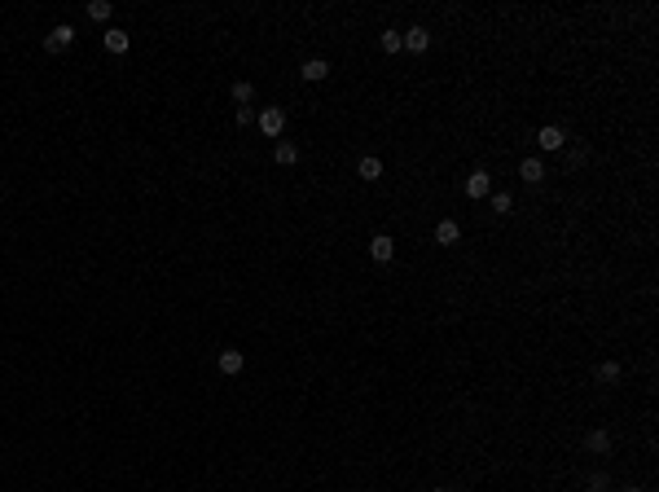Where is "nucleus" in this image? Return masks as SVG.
Returning a JSON list of instances; mask_svg holds the SVG:
<instances>
[{
    "instance_id": "5701e85b",
    "label": "nucleus",
    "mask_w": 659,
    "mask_h": 492,
    "mask_svg": "<svg viewBox=\"0 0 659 492\" xmlns=\"http://www.w3.org/2000/svg\"><path fill=\"white\" fill-rule=\"evenodd\" d=\"M435 492H449V488H435Z\"/></svg>"
},
{
    "instance_id": "dca6fc26",
    "label": "nucleus",
    "mask_w": 659,
    "mask_h": 492,
    "mask_svg": "<svg viewBox=\"0 0 659 492\" xmlns=\"http://www.w3.org/2000/svg\"><path fill=\"white\" fill-rule=\"evenodd\" d=\"M110 14H115L110 0H92V5H88V18H92V22H110Z\"/></svg>"
},
{
    "instance_id": "4468645a",
    "label": "nucleus",
    "mask_w": 659,
    "mask_h": 492,
    "mask_svg": "<svg viewBox=\"0 0 659 492\" xmlns=\"http://www.w3.org/2000/svg\"><path fill=\"white\" fill-rule=\"evenodd\" d=\"M584 444H589V453H598V457H602V453H611V435H607L602 426L589 431V440H584Z\"/></svg>"
},
{
    "instance_id": "6e6552de",
    "label": "nucleus",
    "mask_w": 659,
    "mask_h": 492,
    "mask_svg": "<svg viewBox=\"0 0 659 492\" xmlns=\"http://www.w3.org/2000/svg\"><path fill=\"white\" fill-rule=\"evenodd\" d=\"M242 369H246V356L237 352V347H224V352H220V374L233 378V374H242Z\"/></svg>"
},
{
    "instance_id": "f3484780",
    "label": "nucleus",
    "mask_w": 659,
    "mask_h": 492,
    "mask_svg": "<svg viewBox=\"0 0 659 492\" xmlns=\"http://www.w3.org/2000/svg\"><path fill=\"white\" fill-rule=\"evenodd\" d=\"M378 44H382V53H400V49H404V40H400V31H391V27H387V31H382V35H378Z\"/></svg>"
},
{
    "instance_id": "a211bd4d",
    "label": "nucleus",
    "mask_w": 659,
    "mask_h": 492,
    "mask_svg": "<svg viewBox=\"0 0 659 492\" xmlns=\"http://www.w3.org/2000/svg\"><path fill=\"white\" fill-rule=\"evenodd\" d=\"M233 101H237V106H250V101H255V88H250L246 79H237V83H233Z\"/></svg>"
},
{
    "instance_id": "f8f14e48",
    "label": "nucleus",
    "mask_w": 659,
    "mask_h": 492,
    "mask_svg": "<svg viewBox=\"0 0 659 492\" xmlns=\"http://www.w3.org/2000/svg\"><path fill=\"white\" fill-rule=\"evenodd\" d=\"M356 176H361V181H369V185H374L378 176H382V159H374V154H365V159L356 163Z\"/></svg>"
},
{
    "instance_id": "423d86ee",
    "label": "nucleus",
    "mask_w": 659,
    "mask_h": 492,
    "mask_svg": "<svg viewBox=\"0 0 659 492\" xmlns=\"http://www.w3.org/2000/svg\"><path fill=\"white\" fill-rule=\"evenodd\" d=\"M369 255H374L378 264H387V259L395 255V242H391V233H374V237H369Z\"/></svg>"
},
{
    "instance_id": "39448f33",
    "label": "nucleus",
    "mask_w": 659,
    "mask_h": 492,
    "mask_svg": "<svg viewBox=\"0 0 659 492\" xmlns=\"http://www.w3.org/2000/svg\"><path fill=\"white\" fill-rule=\"evenodd\" d=\"M400 40H404V49H409V53H426L431 31L426 27H409V31H400Z\"/></svg>"
},
{
    "instance_id": "0eeeda50",
    "label": "nucleus",
    "mask_w": 659,
    "mask_h": 492,
    "mask_svg": "<svg viewBox=\"0 0 659 492\" xmlns=\"http://www.w3.org/2000/svg\"><path fill=\"white\" fill-rule=\"evenodd\" d=\"M519 176H523L527 185H541V181H545V163L536 159V154H527V159L519 163Z\"/></svg>"
},
{
    "instance_id": "6ab92c4d",
    "label": "nucleus",
    "mask_w": 659,
    "mask_h": 492,
    "mask_svg": "<svg viewBox=\"0 0 659 492\" xmlns=\"http://www.w3.org/2000/svg\"><path fill=\"white\" fill-rule=\"evenodd\" d=\"M493 211H497V215H510V211H514V198L506 194V189H501V194H493Z\"/></svg>"
},
{
    "instance_id": "4be33fe9",
    "label": "nucleus",
    "mask_w": 659,
    "mask_h": 492,
    "mask_svg": "<svg viewBox=\"0 0 659 492\" xmlns=\"http://www.w3.org/2000/svg\"><path fill=\"white\" fill-rule=\"evenodd\" d=\"M624 492H642V488H624Z\"/></svg>"
},
{
    "instance_id": "f03ea898",
    "label": "nucleus",
    "mask_w": 659,
    "mask_h": 492,
    "mask_svg": "<svg viewBox=\"0 0 659 492\" xmlns=\"http://www.w3.org/2000/svg\"><path fill=\"white\" fill-rule=\"evenodd\" d=\"M536 146H541L545 154H558L562 146H567V132H562L558 124H549V128H541V132H536Z\"/></svg>"
},
{
    "instance_id": "9d476101",
    "label": "nucleus",
    "mask_w": 659,
    "mask_h": 492,
    "mask_svg": "<svg viewBox=\"0 0 659 492\" xmlns=\"http://www.w3.org/2000/svg\"><path fill=\"white\" fill-rule=\"evenodd\" d=\"M273 163H277V167H295L299 163V146H295V141H277V146H273Z\"/></svg>"
},
{
    "instance_id": "20e7f679",
    "label": "nucleus",
    "mask_w": 659,
    "mask_h": 492,
    "mask_svg": "<svg viewBox=\"0 0 659 492\" xmlns=\"http://www.w3.org/2000/svg\"><path fill=\"white\" fill-rule=\"evenodd\" d=\"M493 194V176L488 172H471L466 176V198H488Z\"/></svg>"
},
{
    "instance_id": "2eb2a0df",
    "label": "nucleus",
    "mask_w": 659,
    "mask_h": 492,
    "mask_svg": "<svg viewBox=\"0 0 659 492\" xmlns=\"http://www.w3.org/2000/svg\"><path fill=\"white\" fill-rule=\"evenodd\" d=\"M593 378H598V382H620V361H602V365L593 369Z\"/></svg>"
},
{
    "instance_id": "7ed1b4c3",
    "label": "nucleus",
    "mask_w": 659,
    "mask_h": 492,
    "mask_svg": "<svg viewBox=\"0 0 659 492\" xmlns=\"http://www.w3.org/2000/svg\"><path fill=\"white\" fill-rule=\"evenodd\" d=\"M44 44H49L53 53H62V49H70V44H75V27H70V22H57V27L44 35Z\"/></svg>"
},
{
    "instance_id": "aec40b11",
    "label": "nucleus",
    "mask_w": 659,
    "mask_h": 492,
    "mask_svg": "<svg viewBox=\"0 0 659 492\" xmlns=\"http://www.w3.org/2000/svg\"><path fill=\"white\" fill-rule=\"evenodd\" d=\"M589 488H593V492H607V488H611V475H607V471H598V475L589 479Z\"/></svg>"
},
{
    "instance_id": "1a4fd4ad",
    "label": "nucleus",
    "mask_w": 659,
    "mask_h": 492,
    "mask_svg": "<svg viewBox=\"0 0 659 492\" xmlns=\"http://www.w3.org/2000/svg\"><path fill=\"white\" fill-rule=\"evenodd\" d=\"M299 75H304L308 83H321V79L330 75V62H326V57H308V62L299 66Z\"/></svg>"
},
{
    "instance_id": "ddd939ff",
    "label": "nucleus",
    "mask_w": 659,
    "mask_h": 492,
    "mask_svg": "<svg viewBox=\"0 0 659 492\" xmlns=\"http://www.w3.org/2000/svg\"><path fill=\"white\" fill-rule=\"evenodd\" d=\"M128 44H132V40H128L124 27H110V31H106V49H110V53H128Z\"/></svg>"
},
{
    "instance_id": "f257e3e1",
    "label": "nucleus",
    "mask_w": 659,
    "mask_h": 492,
    "mask_svg": "<svg viewBox=\"0 0 659 492\" xmlns=\"http://www.w3.org/2000/svg\"><path fill=\"white\" fill-rule=\"evenodd\" d=\"M259 132H264V137H273V141L286 132V110H282V106H268V110H259Z\"/></svg>"
},
{
    "instance_id": "9b49d317",
    "label": "nucleus",
    "mask_w": 659,
    "mask_h": 492,
    "mask_svg": "<svg viewBox=\"0 0 659 492\" xmlns=\"http://www.w3.org/2000/svg\"><path fill=\"white\" fill-rule=\"evenodd\" d=\"M458 237H462V224L458 220H440L435 224V242L440 246H458Z\"/></svg>"
},
{
    "instance_id": "412c9836",
    "label": "nucleus",
    "mask_w": 659,
    "mask_h": 492,
    "mask_svg": "<svg viewBox=\"0 0 659 492\" xmlns=\"http://www.w3.org/2000/svg\"><path fill=\"white\" fill-rule=\"evenodd\" d=\"M233 119H237V124L246 128V124H250V106H237V110H233Z\"/></svg>"
}]
</instances>
